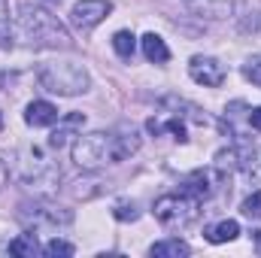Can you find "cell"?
<instances>
[{
  "label": "cell",
  "instance_id": "6da1fadb",
  "mask_svg": "<svg viewBox=\"0 0 261 258\" xmlns=\"http://www.w3.org/2000/svg\"><path fill=\"white\" fill-rule=\"evenodd\" d=\"M140 149V137L134 128L119 131H94V134H79L73 143V161L82 170H97L107 164H119L128 155Z\"/></svg>",
  "mask_w": 261,
  "mask_h": 258
},
{
  "label": "cell",
  "instance_id": "7a4b0ae2",
  "mask_svg": "<svg viewBox=\"0 0 261 258\" xmlns=\"http://www.w3.org/2000/svg\"><path fill=\"white\" fill-rule=\"evenodd\" d=\"M15 28H18V37L24 40V46H34V49H70L67 28L43 6L21 3Z\"/></svg>",
  "mask_w": 261,
  "mask_h": 258
},
{
  "label": "cell",
  "instance_id": "3957f363",
  "mask_svg": "<svg viewBox=\"0 0 261 258\" xmlns=\"http://www.w3.org/2000/svg\"><path fill=\"white\" fill-rule=\"evenodd\" d=\"M40 85L52 94H64V97H73V94H82L88 91L91 79H88V70L76 61H52V64H43L40 73H37Z\"/></svg>",
  "mask_w": 261,
  "mask_h": 258
},
{
  "label": "cell",
  "instance_id": "277c9868",
  "mask_svg": "<svg viewBox=\"0 0 261 258\" xmlns=\"http://www.w3.org/2000/svg\"><path fill=\"white\" fill-rule=\"evenodd\" d=\"M197 207H200V200L192 197V194H186V192L161 194L155 200V219L164 228H170V231H182V228H189L197 219V213H200Z\"/></svg>",
  "mask_w": 261,
  "mask_h": 258
},
{
  "label": "cell",
  "instance_id": "5b68a950",
  "mask_svg": "<svg viewBox=\"0 0 261 258\" xmlns=\"http://www.w3.org/2000/svg\"><path fill=\"white\" fill-rule=\"evenodd\" d=\"M18 219L24 225H31L34 231L37 228H58V225H70L73 222V213L70 210H61V207H52L46 200H28L18 207Z\"/></svg>",
  "mask_w": 261,
  "mask_h": 258
},
{
  "label": "cell",
  "instance_id": "8992f818",
  "mask_svg": "<svg viewBox=\"0 0 261 258\" xmlns=\"http://www.w3.org/2000/svg\"><path fill=\"white\" fill-rule=\"evenodd\" d=\"M15 173L24 179V183H46V179H58L61 170H55L49 164V158L37 149V146H28L18 152L15 158Z\"/></svg>",
  "mask_w": 261,
  "mask_h": 258
},
{
  "label": "cell",
  "instance_id": "52a82bcc",
  "mask_svg": "<svg viewBox=\"0 0 261 258\" xmlns=\"http://www.w3.org/2000/svg\"><path fill=\"white\" fill-rule=\"evenodd\" d=\"M225 183V170H195V173H189L186 179H182V186H179V192L192 194L197 200H206V197H213V194L219 192V186Z\"/></svg>",
  "mask_w": 261,
  "mask_h": 258
},
{
  "label": "cell",
  "instance_id": "ba28073f",
  "mask_svg": "<svg viewBox=\"0 0 261 258\" xmlns=\"http://www.w3.org/2000/svg\"><path fill=\"white\" fill-rule=\"evenodd\" d=\"M110 12H113V3H110V0H79V3L73 6V12H70V21H73V28H79V31H91V28H97Z\"/></svg>",
  "mask_w": 261,
  "mask_h": 258
},
{
  "label": "cell",
  "instance_id": "9c48e42d",
  "mask_svg": "<svg viewBox=\"0 0 261 258\" xmlns=\"http://www.w3.org/2000/svg\"><path fill=\"white\" fill-rule=\"evenodd\" d=\"M189 73L203 88H219L225 82V67L219 64L216 58H210V55H195L192 64H189Z\"/></svg>",
  "mask_w": 261,
  "mask_h": 258
},
{
  "label": "cell",
  "instance_id": "30bf717a",
  "mask_svg": "<svg viewBox=\"0 0 261 258\" xmlns=\"http://www.w3.org/2000/svg\"><path fill=\"white\" fill-rule=\"evenodd\" d=\"M240 3H243V0H189V6L195 9L197 15H203V18H216V21H222V18H234V15L240 12Z\"/></svg>",
  "mask_w": 261,
  "mask_h": 258
},
{
  "label": "cell",
  "instance_id": "8fae6325",
  "mask_svg": "<svg viewBox=\"0 0 261 258\" xmlns=\"http://www.w3.org/2000/svg\"><path fill=\"white\" fill-rule=\"evenodd\" d=\"M58 116H61L58 107L49 104V100H34V104H28V110H24V122L34 125V128H49V125L58 122Z\"/></svg>",
  "mask_w": 261,
  "mask_h": 258
},
{
  "label": "cell",
  "instance_id": "7c38bea8",
  "mask_svg": "<svg viewBox=\"0 0 261 258\" xmlns=\"http://www.w3.org/2000/svg\"><path fill=\"white\" fill-rule=\"evenodd\" d=\"M85 125V116L82 113H70V116H64V122H61V128L52 131V137H49V146L52 149H61L67 143V137H73V131H79Z\"/></svg>",
  "mask_w": 261,
  "mask_h": 258
},
{
  "label": "cell",
  "instance_id": "4fadbf2b",
  "mask_svg": "<svg viewBox=\"0 0 261 258\" xmlns=\"http://www.w3.org/2000/svg\"><path fill=\"white\" fill-rule=\"evenodd\" d=\"M189 252H192L189 243L179 240V237H167V240H161V243H155V246L149 249L152 258H179V255H189Z\"/></svg>",
  "mask_w": 261,
  "mask_h": 258
},
{
  "label": "cell",
  "instance_id": "5bb4252c",
  "mask_svg": "<svg viewBox=\"0 0 261 258\" xmlns=\"http://www.w3.org/2000/svg\"><path fill=\"white\" fill-rule=\"evenodd\" d=\"M143 55H146L149 61H155V64H164V61L170 58V49L164 46V40H161L158 34H146V37H143Z\"/></svg>",
  "mask_w": 261,
  "mask_h": 258
},
{
  "label": "cell",
  "instance_id": "9a60e30c",
  "mask_svg": "<svg viewBox=\"0 0 261 258\" xmlns=\"http://www.w3.org/2000/svg\"><path fill=\"white\" fill-rule=\"evenodd\" d=\"M240 234V225L234 222V219H225V222H219V225H213L210 231H206V240L210 243H228V240H234Z\"/></svg>",
  "mask_w": 261,
  "mask_h": 258
},
{
  "label": "cell",
  "instance_id": "2e32d148",
  "mask_svg": "<svg viewBox=\"0 0 261 258\" xmlns=\"http://www.w3.org/2000/svg\"><path fill=\"white\" fill-rule=\"evenodd\" d=\"M9 252H12V255H28V258H34L37 252H43V249H40V243H37V234H34V231H28V234L15 237V240L9 243Z\"/></svg>",
  "mask_w": 261,
  "mask_h": 258
},
{
  "label": "cell",
  "instance_id": "e0dca14e",
  "mask_svg": "<svg viewBox=\"0 0 261 258\" xmlns=\"http://www.w3.org/2000/svg\"><path fill=\"white\" fill-rule=\"evenodd\" d=\"M134 46H137V43H134V34H130V31H119V34L113 37V49H116L122 58H130V55H134Z\"/></svg>",
  "mask_w": 261,
  "mask_h": 258
},
{
  "label": "cell",
  "instance_id": "ac0fdd59",
  "mask_svg": "<svg viewBox=\"0 0 261 258\" xmlns=\"http://www.w3.org/2000/svg\"><path fill=\"white\" fill-rule=\"evenodd\" d=\"M113 216H116L119 222H137V219H140V210H137L134 203H128V200H122V203H116Z\"/></svg>",
  "mask_w": 261,
  "mask_h": 258
},
{
  "label": "cell",
  "instance_id": "d6986e66",
  "mask_svg": "<svg viewBox=\"0 0 261 258\" xmlns=\"http://www.w3.org/2000/svg\"><path fill=\"white\" fill-rule=\"evenodd\" d=\"M243 216H249V219H261V192H252L246 200H243Z\"/></svg>",
  "mask_w": 261,
  "mask_h": 258
},
{
  "label": "cell",
  "instance_id": "ffe728a7",
  "mask_svg": "<svg viewBox=\"0 0 261 258\" xmlns=\"http://www.w3.org/2000/svg\"><path fill=\"white\" fill-rule=\"evenodd\" d=\"M43 255H52V258H55V255H73V246L55 237L52 243H46V246H43Z\"/></svg>",
  "mask_w": 261,
  "mask_h": 258
},
{
  "label": "cell",
  "instance_id": "44dd1931",
  "mask_svg": "<svg viewBox=\"0 0 261 258\" xmlns=\"http://www.w3.org/2000/svg\"><path fill=\"white\" fill-rule=\"evenodd\" d=\"M243 76H246L249 82H255V85H261V58H252L249 64L243 67Z\"/></svg>",
  "mask_w": 261,
  "mask_h": 258
},
{
  "label": "cell",
  "instance_id": "7402d4cb",
  "mask_svg": "<svg viewBox=\"0 0 261 258\" xmlns=\"http://www.w3.org/2000/svg\"><path fill=\"white\" fill-rule=\"evenodd\" d=\"M9 18L3 15V6H0V46H9Z\"/></svg>",
  "mask_w": 261,
  "mask_h": 258
},
{
  "label": "cell",
  "instance_id": "603a6c76",
  "mask_svg": "<svg viewBox=\"0 0 261 258\" xmlns=\"http://www.w3.org/2000/svg\"><path fill=\"white\" fill-rule=\"evenodd\" d=\"M249 125H252L255 131H261V107H255V110L249 113Z\"/></svg>",
  "mask_w": 261,
  "mask_h": 258
},
{
  "label": "cell",
  "instance_id": "cb8c5ba5",
  "mask_svg": "<svg viewBox=\"0 0 261 258\" xmlns=\"http://www.w3.org/2000/svg\"><path fill=\"white\" fill-rule=\"evenodd\" d=\"M6 176H9V167H6V161L0 158V189L6 186Z\"/></svg>",
  "mask_w": 261,
  "mask_h": 258
},
{
  "label": "cell",
  "instance_id": "d4e9b609",
  "mask_svg": "<svg viewBox=\"0 0 261 258\" xmlns=\"http://www.w3.org/2000/svg\"><path fill=\"white\" fill-rule=\"evenodd\" d=\"M255 243H258V252H261V231H255Z\"/></svg>",
  "mask_w": 261,
  "mask_h": 258
},
{
  "label": "cell",
  "instance_id": "484cf974",
  "mask_svg": "<svg viewBox=\"0 0 261 258\" xmlns=\"http://www.w3.org/2000/svg\"><path fill=\"white\" fill-rule=\"evenodd\" d=\"M0 125H3V116H0Z\"/></svg>",
  "mask_w": 261,
  "mask_h": 258
}]
</instances>
